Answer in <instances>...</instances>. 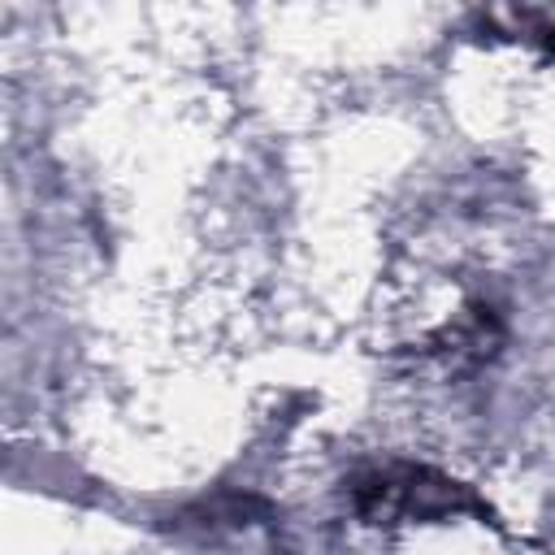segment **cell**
I'll list each match as a JSON object with an SVG mask.
<instances>
[{
  "mask_svg": "<svg viewBox=\"0 0 555 555\" xmlns=\"http://www.w3.org/2000/svg\"><path fill=\"white\" fill-rule=\"evenodd\" d=\"M351 512L364 525L451 520V516H477V520L494 525L490 503L473 486H464L429 464H412V460H395V464L360 473L351 481Z\"/></svg>",
  "mask_w": 555,
  "mask_h": 555,
  "instance_id": "cell-1",
  "label": "cell"
},
{
  "mask_svg": "<svg viewBox=\"0 0 555 555\" xmlns=\"http://www.w3.org/2000/svg\"><path fill=\"white\" fill-rule=\"evenodd\" d=\"M260 520H273V503L260 499V494H212V499H199L191 507L178 512V529H204V533H217V529H247V525H260Z\"/></svg>",
  "mask_w": 555,
  "mask_h": 555,
  "instance_id": "cell-2",
  "label": "cell"
}]
</instances>
